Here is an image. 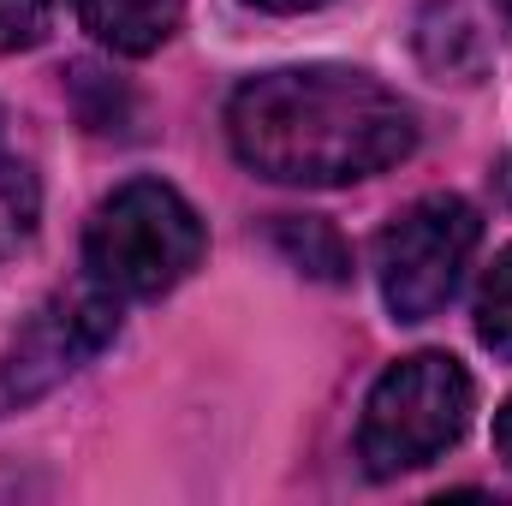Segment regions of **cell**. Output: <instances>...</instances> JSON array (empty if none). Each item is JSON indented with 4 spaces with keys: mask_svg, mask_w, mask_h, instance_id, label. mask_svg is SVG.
I'll use <instances>...</instances> for the list:
<instances>
[{
    "mask_svg": "<svg viewBox=\"0 0 512 506\" xmlns=\"http://www.w3.org/2000/svg\"><path fill=\"white\" fill-rule=\"evenodd\" d=\"M120 334V298L102 280H78L30 310V322L0 346V417L36 405L66 376H78Z\"/></svg>",
    "mask_w": 512,
    "mask_h": 506,
    "instance_id": "5b68a950",
    "label": "cell"
},
{
    "mask_svg": "<svg viewBox=\"0 0 512 506\" xmlns=\"http://www.w3.org/2000/svg\"><path fill=\"white\" fill-rule=\"evenodd\" d=\"M477 334L495 358L512 364V245L495 256V268L483 274V292H477Z\"/></svg>",
    "mask_w": 512,
    "mask_h": 506,
    "instance_id": "9c48e42d",
    "label": "cell"
},
{
    "mask_svg": "<svg viewBox=\"0 0 512 506\" xmlns=\"http://www.w3.org/2000/svg\"><path fill=\"white\" fill-rule=\"evenodd\" d=\"M477 239H483V215L453 191H435L399 209L376 239V280H382L393 322L441 316L471 268Z\"/></svg>",
    "mask_w": 512,
    "mask_h": 506,
    "instance_id": "277c9868",
    "label": "cell"
},
{
    "mask_svg": "<svg viewBox=\"0 0 512 506\" xmlns=\"http://www.w3.org/2000/svg\"><path fill=\"white\" fill-rule=\"evenodd\" d=\"M495 12H501V24L512 30V0H495Z\"/></svg>",
    "mask_w": 512,
    "mask_h": 506,
    "instance_id": "4fadbf2b",
    "label": "cell"
},
{
    "mask_svg": "<svg viewBox=\"0 0 512 506\" xmlns=\"http://www.w3.org/2000/svg\"><path fill=\"white\" fill-rule=\"evenodd\" d=\"M36 221H42V185H36V167L12 149L6 108H0V262L36 239Z\"/></svg>",
    "mask_w": 512,
    "mask_h": 506,
    "instance_id": "52a82bcc",
    "label": "cell"
},
{
    "mask_svg": "<svg viewBox=\"0 0 512 506\" xmlns=\"http://www.w3.org/2000/svg\"><path fill=\"white\" fill-rule=\"evenodd\" d=\"M274 239H280V251L292 256L304 274H322V280H346L352 274V256H346L340 233L328 221H280Z\"/></svg>",
    "mask_w": 512,
    "mask_h": 506,
    "instance_id": "ba28073f",
    "label": "cell"
},
{
    "mask_svg": "<svg viewBox=\"0 0 512 506\" xmlns=\"http://www.w3.org/2000/svg\"><path fill=\"white\" fill-rule=\"evenodd\" d=\"M495 179H501V191H507V197H512V161H507V167H501V173H495Z\"/></svg>",
    "mask_w": 512,
    "mask_h": 506,
    "instance_id": "5bb4252c",
    "label": "cell"
},
{
    "mask_svg": "<svg viewBox=\"0 0 512 506\" xmlns=\"http://www.w3.org/2000/svg\"><path fill=\"white\" fill-rule=\"evenodd\" d=\"M233 155L274 185H358L417 149V114L352 66H280L227 102Z\"/></svg>",
    "mask_w": 512,
    "mask_h": 506,
    "instance_id": "6da1fadb",
    "label": "cell"
},
{
    "mask_svg": "<svg viewBox=\"0 0 512 506\" xmlns=\"http://www.w3.org/2000/svg\"><path fill=\"white\" fill-rule=\"evenodd\" d=\"M495 453H501V459L512 465V399L501 405V411H495Z\"/></svg>",
    "mask_w": 512,
    "mask_h": 506,
    "instance_id": "8fae6325",
    "label": "cell"
},
{
    "mask_svg": "<svg viewBox=\"0 0 512 506\" xmlns=\"http://www.w3.org/2000/svg\"><path fill=\"white\" fill-rule=\"evenodd\" d=\"M262 12H310V6H322V0H251Z\"/></svg>",
    "mask_w": 512,
    "mask_h": 506,
    "instance_id": "7c38bea8",
    "label": "cell"
},
{
    "mask_svg": "<svg viewBox=\"0 0 512 506\" xmlns=\"http://www.w3.org/2000/svg\"><path fill=\"white\" fill-rule=\"evenodd\" d=\"M48 36V0H0V54L36 48Z\"/></svg>",
    "mask_w": 512,
    "mask_h": 506,
    "instance_id": "30bf717a",
    "label": "cell"
},
{
    "mask_svg": "<svg viewBox=\"0 0 512 506\" xmlns=\"http://www.w3.org/2000/svg\"><path fill=\"white\" fill-rule=\"evenodd\" d=\"M72 6H78V24L102 48L131 54V60L155 54L185 18V0H72Z\"/></svg>",
    "mask_w": 512,
    "mask_h": 506,
    "instance_id": "8992f818",
    "label": "cell"
},
{
    "mask_svg": "<svg viewBox=\"0 0 512 506\" xmlns=\"http://www.w3.org/2000/svg\"><path fill=\"white\" fill-rule=\"evenodd\" d=\"M209 251L203 215L161 179H126L84 227V274L114 298H161L197 274Z\"/></svg>",
    "mask_w": 512,
    "mask_h": 506,
    "instance_id": "7a4b0ae2",
    "label": "cell"
},
{
    "mask_svg": "<svg viewBox=\"0 0 512 506\" xmlns=\"http://www.w3.org/2000/svg\"><path fill=\"white\" fill-rule=\"evenodd\" d=\"M471 411H477V387L459 358H447V352L399 358L364 399V423H358L364 471L399 477V471L435 465L465 435Z\"/></svg>",
    "mask_w": 512,
    "mask_h": 506,
    "instance_id": "3957f363",
    "label": "cell"
}]
</instances>
